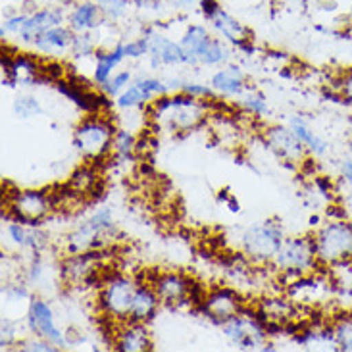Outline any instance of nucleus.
Segmentation results:
<instances>
[{"instance_id": "nucleus-1", "label": "nucleus", "mask_w": 352, "mask_h": 352, "mask_svg": "<svg viewBox=\"0 0 352 352\" xmlns=\"http://www.w3.org/2000/svg\"><path fill=\"white\" fill-rule=\"evenodd\" d=\"M210 102L200 100L187 93H166L158 96L146 112L160 131L170 135L189 133L206 124L210 116Z\"/></svg>"}, {"instance_id": "nucleus-2", "label": "nucleus", "mask_w": 352, "mask_h": 352, "mask_svg": "<svg viewBox=\"0 0 352 352\" xmlns=\"http://www.w3.org/2000/svg\"><path fill=\"white\" fill-rule=\"evenodd\" d=\"M116 124L104 112L87 114L74 129V148L87 162H102L112 154Z\"/></svg>"}, {"instance_id": "nucleus-3", "label": "nucleus", "mask_w": 352, "mask_h": 352, "mask_svg": "<svg viewBox=\"0 0 352 352\" xmlns=\"http://www.w3.org/2000/svg\"><path fill=\"white\" fill-rule=\"evenodd\" d=\"M118 235L114 212L110 208L95 210L89 218H85L74 231H69L64 241V252L79 254L87 250H102V248Z\"/></svg>"}, {"instance_id": "nucleus-4", "label": "nucleus", "mask_w": 352, "mask_h": 352, "mask_svg": "<svg viewBox=\"0 0 352 352\" xmlns=\"http://www.w3.org/2000/svg\"><path fill=\"white\" fill-rule=\"evenodd\" d=\"M137 285L139 283L135 281V277L120 272L102 277L98 281V293H96L98 312L108 320H114L120 324L127 322Z\"/></svg>"}, {"instance_id": "nucleus-5", "label": "nucleus", "mask_w": 352, "mask_h": 352, "mask_svg": "<svg viewBox=\"0 0 352 352\" xmlns=\"http://www.w3.org/2000/svg\"><path fill=\"white\" fill-rule=\"evenodd\" d=\"M285 239V229L276 219L256 221L239 235L241 252L258 264H266L276 258L277 250Z\"/></svg>"}, {"instance_id": "nucleus-6", "label": "nucleus", "mask_w": 352, "mask_h": 352, "mask_svg": "<svg viewBox=\"0 0 352 352\" xmlns=\"http://www.w3.org/2000/svg\"><path fill=\"white\" fill-rule=\"evenodd\" d=\"M316 256L320 266H333L352 258V221L329 219L314 233Z\"/></svg>"}, {"instance_id": "nucleus-7", "label": "nucleus", "mask_w": 352, "mask_h": 352, "mask_svg": "<svg viewBox=\"0 0 352 352\" xmlns=\"http://www.w3.org/2000/svg\"><path fill=\"white\" fill-rule=\"evenodd\" d=\"M56 208V195L45 189H16L8 192V218L41 226Z\"/></svg>"}, {"instance_id": "nucleus-8", "label": "nucleus", "mask_w": 352, "mask_h": 352, "mask_svg": "<svg viewBox=\"0 0 352 352\" xmlns=\"http://www.w3.org/2000/svg\"><path fill=\"white\" fill-rule=\"evenodd\" d=\"M276 270L287 276L302 277L310 276L318 267L316 256L314 235H298V237H285L277 250L276 258L272 260Z\"/></svg>"}, {"instance_id": "nucleus-9", "label": "nucleus", "mask_w": 352, "mask_h": 352, "mask_svg": "<svg viewBox=\"0 0 352 352\" xmlns=\"http://www.w3.org/2000/svg\"><path fill=\"white\" fill-rule=\"evenodd\" d=\"M221 325V333L239 351H262L267 343V322L262 314H252L245 308Z\"/></svg>"}, {"instance_id": "nucleus-10", "label": "nucleus", "mask_w": 352, "mask_h": 352, "mask_svg": "<svg viewBox=\"0 0 352 352\" xmlns=\"http://www.w3.org/2000/svg\"><path fill=\"white\" fill-rule=\"evenodd\" d=\"M25 327L31 335H38L43 339H47L52 344H56L58 349H66L67 341L66 333L58 327L56 318H54V308L50 306L47 298L35 296L29 305L28 316H25Z\"/></svg>"}, {"instance_id": "nucleus-11", "label": "nucleus", "mask_w": 352, "mask_h": 352, "mask_svg": "<svg viewBox=\"0 0 352 352\" xmlns=\"http://www.w3.org/2000/svg\"><path fill=\"white\" fill-rule=\"evenodd\" d=\"M168 93L166 79L154 76H141L133 79V83L125 89L124 93L114 98L116 110L129 112V110H143L153 104L158 96Z\"/></svg>"}, {"instance_id": "nucleus-12", "label": "nucleus", "mask_w": 352, "mask_h": 352, "mask_svg": "<svg viewBox=\"0 0 352 352\" xmlns=\"http://www.w3.org/2000/svg\"><path fill=\"white\" fill-rule=\"evenodd\" d=\"M100 260L102 250H87L79 254H69L60 266V277L69 285H89L98 283L100 274Z\"/></svg>"}, {"instance_id": "nucleus-13", "label": "nucleus", "mask_w": 352, "mask_h": 352, "mask_svg": "<svg viewBox=\"0 0 352 352\" xmlns=\"http://www.w3.org/2000/svg\"><path fill=\"white\" fill-rule=\"evenodd\" d=\"M143 35L148 38V64L153 69L160 67L185 66L187 58L179 45V38L173 41L168 35L160 33L156 28H146Z\"/></svg>"}, {"instance_id": "nucleus-14", "label": "nucleus", "mask_w": 352, "mask_h": 352, "mask_svg": "<svg viewBox=\"0 0 352 352\" xmlns=\"http://www.w3.org/2000/svg\"><path fill=\"white\" fill-rule=\"evenodd\" d=\"M210 29L221 37L226 43H229L231 47H237L239 50L243 52H248L252 54L254 52V45H252V31L243 23L239 21L235 16H231L228 10L219 6L208 19Z\"/></svg>"}, {"instance_id": "nucleus-15", "label": "nucleus", "mask_w": 352, "mask_h": 352, "mask_svg": "<svg viewBox=\"0 0 352 352\" xmlns=\"http://www.w3.org/2000/svg\"><path fill=\"white\" fill-rule=\"evenodd\" d=\"M41 62L31 52H14L2 54V74L4 85L8 87H31L38 81Z\"/></svg>"}, {"instance_id": "nucleus-16", "label": "nucleus", "mask_w": 352, "mask_h": 352, "mask_svg": "<svg viewBox=\"0 0 352 352\" xmlns=\"http://www.w3.org/2000/svg\"><path fill=\"white\" fill-rule=\"evenodd\" d=\"M4 243L14 247L19 252H29V254H38L45 252L48 247V235L41 229V226H29L18 219L8 218L2 229Z\"/></svg>"}, {"instance_id": "nucleus-17", "label": "nucleus", "mask_w": 352, "mask_h": 352, "mask_svg": "<svg viewBox=\"0 0 352 352\" xmlns=\"http://www.w3.org/2000/svg\"><path fill=\"white\" fill-rule=\"evenodd\" d=\"M264 141L267 148L276 154L279 160L289 164H298L305 160V144L296 139V135L291 131L289 125H272L264 131Z\"/></svg>"}, {"instance_id": "nucleus-18", "label": "nucleus", "mask_w": 352, "mask_h": 352, "mask_svg": "<svg viewBox=\"0 0 352 352\" xmlns=\"http://www.w3.org/2000/svg\"><path fill=\"white\" fill-rule=\"evenodd\" d=\"M67 8L64 6H50V8H41L29 12L28 19L23 23V28L18 33V41L21 45H33L43 33H47L48 29L56 28L66 23Z\"/></svg>"}, {"instance_id": "nucleus-19", "label": "nucleus", "mask_w": 352, "mask_h": 352, "mask_svg": "<svg viewBox=\"0 0 352 352\" xmlns=\"http://www.w3.org/2000/svg\"><path fill=\"white\" fill-rule=\"evenodd\" d=\"M241 310H243L241 295L231 287L212 289L208 295L202 298V312L216 324H223L226 320L239 314Z\"/></svg>"}, {"instance_id": "nucleus-20", "label": "nucleus", "mask_w": 352, "mask_h": 352, "mask_svg": "<svg viewBox=\"0 0 352 352\" xmlns=\"http://www.w3.org/2000/svg\"><path fill=\"white\" fill-rule=\"evenodd\" d=\"M156 295L162 305H181L192 298V281L179 272H164L154 277L153 283Z\"/></svg>"}, {"instance_id": "nucleus-21", "label": "nucleus", "mask_w": 352, "mask_h": 352, "mask_svg": "<svg viewBox=\"0 0 352 352\" xmlns=\"http://www.w3.org/2000/svg\"><path fill=\"white\" fill-rule=\"evenodd\" d=\"M74 37H76V33L72 31V28L67 23H62V25H56V28L48 29L47 33H43L31 45V48L38 56H45L48 60H60V58L72 54Z\"/></svg>"}, {"instance_id": "nucleus-22", "label": "nucleus", "mask_w": 352, "mask_h": 352, "mask_svg": "<svg viewBox=\"0 0 352 352\" xmlns=\"http://www.w3.org/2000/svg\"><path fill=\"white\" fill-rule=\"evenodd\" d=\"M208 83L214 89L216 96L226 98V100H237L239 96L248 89L245 72L235 64H226V66L216 69L210 77Z\"/></svg>"}, {"instance_id": "nucleus-23", "label": "nucleus", "mask_w": 352, "mask_h": 352, "mask_svg": "<svg viewBox=\"0 0 352 352\" xmlns=\"http://www.w3.org/2000/svg\"><path fill=\"white\" fill-rule=\"evenodd\" d=\"M104 21V14L95 0H77L72 8H67L66 23L74 33H95Z\"/></svg>"}, {"instance_id": "nucleus-24", "label": "nucleus", "mask_w": 352, "mask_h": 352, "mask_svg": "<svg viewBox=\"0 0 352 352\" xmlns=\"http://www.w3.org/2000/svg\"><path fill=\"white\" fill-rule=\"evenodd\" d=\"M114 351L118 352H146L153 349V337L143 322H124L116 333Z\"/></svg>"}, {"instance_id": "nucleus-25", "label": "nucleus", "mask_w": 352, "mask_h": 352, "mask_svg": "<svg viewBox=\"0 0 352 352\" xmlns=\"http://www.w3.org/2000/svg\"><path fill=\"white\" fill-rule=\"evenodd\" d=\"M125 60V50H124V41H118L114 47L110 48H98L93 56V83L98 89L104 85L110 77L114 76L116 69L124 64Z\"/></svg>"}, {"instance_id": "nucleus-26", "label": "nucleus", "mask_w": 352, "mask_h": 352, "mask_svg": "<svg viewBox=\"0 0 352 352\" xmlns=\"http://www.w3.org/2000/svg\"><path fill=\"white\" fill-rule=\"evenodd\" d=\"M212 37H214V35L210 33V29L206 28V25H202V23H189V25L185 28L183 35L179 37V45L181 48H183V52H185V58H187L185 66H200V52L206 48V45H208Z\"/></svg>"}, {"instance_id": "nucleus-27", "label": "nucleus", "mask_w": 352, "mask_h": 352, "mask_svg": "<svg viewBox=\"0 0 352 352\" xmlns=\"http://www.w3.org/2000/svg\"><path fill=\"white\" fill-rule=\"evenodd\" d=\"M160 298L156 295L153 285H144L139 283L137 291L133 296V305H131V312H129V320L127 322H143L148 324L153 320L158 308H160Z\"/></svg>"}, {"instance_id": "nucleus-28", "label": "nucleus", "mask_w": 352, "mask_h": 352, "mask_svg": "<svg viewBox=\"0 0 352 352\" xmlns=\"http://www.w3.org/2000/svg\"><path fill=\"white\" fill-rule=\"evenodd\" d=\"M289 127H291V131L296 135V139L305 144L306 153L308 154H312V156H324V154L327 153L329 144L325 143L324 139L316 133L314 129L310 127V124L306 122L305 118L295 116V118L289 122Z\"/></svg>"}, {"instance_id": "nucleus-29", "label": "nucleus", "mask_w": 352, "mask_h": 352, "mask_svg": "<svg viewBox=\"0 0 352 352\" xmlns=\"http://www.w3.org/2000/svg\"><path fill=\"white\" fill-rule=\"evenodd\" d=\"M231 60V48H229V43H226L223 38L214 35L210 38V43L206 45V48L200 52L199 64L206 67H221L229 64Z\"/></svg>"}, {"instance_id": "nucleus-30", "label": "nucleus", "mask_w": 352, "mask_h": 352, "mask_svg": "<svg viewBox=\"0 0 352 352\" xmlns=\"http://www.w3.org/2000/svg\"><path fill=\"white\" fill-rule=\"evenodd\" d=\"M235 102L243 112H247L252 118H270L272 116V108L267 104V96L262 91L252 89V87H248Z\"/></svg>"}, {"instance_id": "nucleus-31", "label": "nucleus", "mask_w": 352, "mask_h": 352, "mask_svg": "<svg viewBox=\"0 0 352 352\" xmlns=\"http://www.w3.org/2000/svg\"><path fill=\"white\" fill-rule=\"evenodd\" d=\"M139 148V139L137 135L127 129V127H118L114 135V146H112V154L120 162H129L133 160L135 154Z\"/></svg>"}, {"instance_id": "nucleus-32", "label": "nucleus", "mask_w": 352, "mask_h": 352, "mask_svg": "<svg viewBox=\"0 0 352 352\" xmlns=\"http://www.w3.org/2000/svg\"><path fill=\"white\" fill-rule=\"evenodd\" d=\"M331 285L343 298L352 300V258L331 266Z\"/></svg>"}, {"instance_id": "nucleus-33", "label": "nucleus", "mask_w": 352, "mask_h": 352, "mask_svg": "<svg viewBox=\"0 0 352 352\" xmlns=\"http://www.w3.org/2000/svg\"><path fill=\"white\" fill-rule=\"evenodd\" d=\"M331 333L339 351L352 352V314L339 316L331 325Z\"/></svg>"}, {"instance_id": "nucleus-34", "label": "nucleus", "mask_w": 352, "mask_h": 352, "mask_svg": "<svg viewBox=\"0 0 352 352\" xmlns=\"http://www.w3.org/2000/svg\"><path fill=\"white\" fill-rule=\"evenodd\" d=\"M133 79L135 77H133V72H131V69H118L114 76L110 77L104 85L100 87V91H102L106 96H110V98L114 100L116 96L122 95L125 89L133 83Z\"/></svg>"}, {"instance_id": "nucleus-35", "label": "nucleus", "mask_w": 352, "mask_h": 352, "mask_svg": "<svg viewBox=\"0 0 352 352\" xmlns=\"http://www.w3.org/2000/svg\"><path fill=\"white\" fill-rule=\"evenodd\" d=\"M12 112L21 120H29V118L43 114V104L38 102L37 96L18 95L12 102Z\"/></svg>"}, {"instance_id": "nucleus-36", "label": "nucleus", "mask_w": 352, "mask_h": 352, "mask_svg": "<svg viewBox=\"0 0 352 352\" xmlns=\"http://www.w3.org/2000/svg\"><path fill=\"white\" fill-rule=\"evenodd\" d=\"M96 185V173L93 172L91 166H81L79 170L74 172L72 179H69V189L76 195H87L89 190Z\"/></svg>"}, {"instance_id": "nucleus-37", "label": "nucleus", "mask_w": 352, "mask_h": 352, "mask_svg": "<svg viewBox=\"0 0 352 352\" xmlns=\"http://www.w3.org/2000/svg\"><path fill=\"white\" fill-rule=\"evenodd\" d=\"M262 316L267 318V324H274V322H281L285 320L287 316L291 314V305L287 302L285 298H267L262 305Z\"/></svg>"}, {"instance_id": "nucleus-38", "label": "nucleus", "mask_w": 352, "mask_h": 352, "mask_svg": "<svg viewBox=\"0 0 352 352\" xmlns=\"http://www.w3.org/2000/svg\"><path fill=\"white\" fill-rule=\"evenodd\" d=\"M19 325L16 318L2 314V325H0V349L8 351L14 344H19Z\"/></svg>"}, {"instance_id": "nucleus-39", "label": "nucleus", "mask_w": 352, "mask_h": 352, "mask_svg": "<svg viewBox=\"0 0 352 352\" xmlns=\"http://www.w3.org/2000/svg\"><path fill=\"white\" fill-rule=\"evenodd\" d=\"M96 50H98V43L93 37V33H76L74 47H72V56L77 58V60L93 58Z\"/></svg>"}, {"instance_id": "nucleus-40", "label": "nucleus", "mask_w": 352, "mask_h": 352, "mask_svg": "<svg viewBox=\"0 0 352 352\" xmlns=\"http://www.w3.org/2000/svg\"><path fill=\"white\" fill-rule=\"evenodd\" d=\"M108 21H120L127 16L131 0H95Z\"/></svg>"}, {"instance_id": "nucleus-41", "label": "nucleus", "mask_w": 352, "mask_h": 352, "mask_svg": "<svg viewBox=\"0 0 352 352\" xmlns=\"http://www.w3.org/2000/svg\"><path fill=\"white\" fill-rule=\"evenodd\" d=\"M29 12H14V14H6L2 18V23H0V38L6 41V37L14 35L18 37V33L23 28L25 19H28Z\"/></svg>"}, {"instance_id": "nucleus-42", "label": "nucleus", "mask_w": 352, "mask_h": 352, "mask_svg": "<svg viewBox=\"0 0 352 352\" xmlns=\"http://www.w3.org/2000/svg\"><path fill=\"white\" fill-rule=\"evenodd\" d=\"M19 351L23 352H58L56 344H52L47 339H43V337H38V335H31L29 339H21L18 344Z\"/></svg>"}, {"instance_id": "nucleus-43", "label": "nucleus", "mask_w": 352, "mask_h": 352, "mask_svg": "<svg viewBox=\"0 0 352 352\" xmlns=\"http://www.w3.org/2000/svg\"><path fill=\"white\" fill-rule=\"evenodd\" d=\"M124 50L127 60H141V58L148 56V38L141 35L131 41H124Z\"/></svg>"}, {"instance_id": "nucleus-44", "label": "nucleus", "mask_w": 352, "mask_h": 352, "mask_svg": "<svg viewBox=\"0 0 352 352\" xmlns=\"http://www.w3.org/2000/svg\"><path fill=\"white\" fill-rule=\"evenodd\" d=\"M181 93H187V95L200 98V100H216L218 98L210 83H197V81H185L181 87Z\"/></svg>"}, {"instance_id": "nucleus-45", "label": "nucleus", "mask_w": 352, "mask_h": 352, "mask_svg": "<svg viewBox=\"0 0 352 352\" xmlns=\"http://www.w3.org/2000/svg\"><path fill=\"white\" fill-rule=\"evenodd\" d=\"M339 177L346 185V189L352 192V141L346 144V151L339 162Z\"/></svg>"}, {"instance_id": "nucleus-46", "label": "nucleus", "mask_w": 352, "mask_h": 352, "mask_svg": "<svg viewBox=\"0 0 352 352\" xmlns=\"http://www.w3.org/2000/svg\"><path fill=\"white\" fill-rule=\"evenodd\" d=\"M168 6H172L173 10H181V12H190V10L199 8L202 0H164Z\"/></svg>"}, {"instance_id": "nucleus-47", "label": "nucleus", "mask_w": 352, "mask_h": 352, "mask_svg": "<svg viewBox=\"0 0 352 352\" xmlns=\"http://www.w3.org/2000/svg\"><path fill=\"white\" fill-rule=\"evenodd\" d=\"M343 95L352 102V67L343 77Z\"/></svg>"}]
</instances>
